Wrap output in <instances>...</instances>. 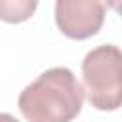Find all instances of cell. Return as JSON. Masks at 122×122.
Here are the masks:
<instances>
[{"mask_svg":"<svg viewBox=\"0 0 122 122\" xmlns=\"http://www.w3.org/2000/svg\"><path fill=\"white\" fill-rule=\"evenodd\" d=\"M84 103V88L67 67H51L19 93L17 107L27 122H71Z\"/></svg>","mask_w":122,"mask_h":122,"instance_id":"obj_1","label":"cell"},{"mask_svg":"<svg viewBox=\"0 0 122 122\" xmlns=\"http://www.w3.org/2000/svg\"><path fill=\"white\" fill-rule=\"evenodd\" d=\"M84 93L97 111L122 107V50L103 44L90 50L82 61Z\"/></svg>","mask_w":122,"mask_h":122,"instance_id":"obj_2","label":"cell"},{"mask_svg":"<svg viewBox=\"0 0 122 122\" xmlns=\"http://www.w3.org/2000/svg\"><path fill=\"white\" fill-rule=\"evenodd\" d=\"M105 2L99 0H57L55 2V25L72 38L86 40L99 32L105 21Z\"/></svg>","mask_w":122,"mask_h":122,"instance_id":"obj_3","label":"cell"},{"mask_svg":"<svg viewBox=\"0 0 122 122\" xmlns=\"http://www.w3.org/2000/svg\"><path fill=\"white\" fill-rule=\"evenodd\" d=\"M36 8L38 2L34 0H0V19L6 23H21L27 21Z\"/></svg>","mask_w":122,"mask_h":122,"instance_id":"obj_4","label":"cell"},{"mask_svg":"<svg viewBox=\"0 0 122 122\" xmlns=\"http://www.w3.org/2000/svg\"><path fill=\"white\" fill-rule=\"evenodd\" d=\"M107 6H109V8H112L118 15H122V0H118V2H107Z\"/></svg>","mask_w":122,"mask_h":122,"instance_id":"obj_5","label":"cell"},{"mask_svg":"<svg viewBox=\"0 0 122 122\" xmlns=\"http://www.w3.org/2000/svg\"><path fill=\"white\" fill-rule=\"evenodd\" d=\"M0 122H19L15 116L8 114V112H0Z\"/></svg>","mask_w":122,"mask_h":122,"instance_id":"obj_6","label":"cell"}]
</instances>
